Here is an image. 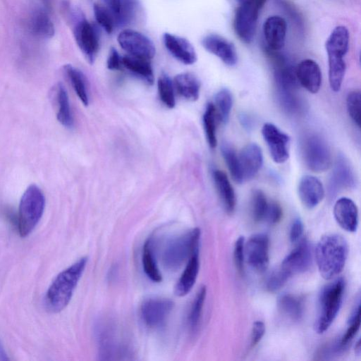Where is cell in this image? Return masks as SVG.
I'll list each match as a JSON object with an SVG mask.
<instances>
[{
  "mask_svg": "<svg viewBox=\"0 0 361 361\" xmlns=\"http://www.w3.org/2000/svg\"><path fill=\"white\" fill-rule=\"evenodd\" d=\"M348 255V245L344 237L336 233L322 236L317 243L315 257L321 276L330 280L343 270Z\"/></svg>",
  "mask_w": 361,
  "mask_h": 361,
  "instance_id": "6da1fadb",
  "label": "cell"
},
{
  "mask_svg": "<svg viewBox=\"0 0 361 361\" xmlns=\"http://www.w3.org/2000/svg\"><path fill=\"white\" fill-rule=\"evenodd\" d=\"M87 262V257H82L56 276L44 298V305L49 312H59L68 305Z\"/></svg>",
  "mask_w": 361,
  "mask_h": 361,
  "instance_id": "7a4b0ae2",
  "label": "cell"
},
{
  "mask_svg": "<svg viewBox=\"0 0 361 361\" xmlns=\"http://www.w3.org/2000/svg\"><path fill=\"white\" fill-rule=\"evenodd\" d=\"M349 38L348 28L344 25H338L332 30L325 43L328 56L329 81L334 92H338L341 88L346 69L344 57L348 50Z\"/></svg>",
  "mask_w": 361,
  "mask_h": 361,
  "instance_id": "3957f363",
  "label": "cell"
},
{
  "mask_svg": "<svg viewBox=\"0 0 361 361\" xmlns=\"http://www.w3.org/2000/svg\"><path fill=\"white\" fill-rule=\"evenodd\" d=\"M98 355L102 360L131 359L133 350L128 341L111 320H102L96 326Z\"/></svg>",
  "mask_w": 361,
  "mask_h": 361,
  "instance_id": "277c9868",
  "label": "cell"
},
{
  "mask_svg": "<svg viewBox=\"0 0 361 361\" xmlns=\"http://www.w3.org/2000/svg\"><path fill=\"white\" fill-rule=\"evenodd\" d=\"M345 289V281L338 278L324 286L319 293L318 309L314 329L323 334L332 324L341 308Z\"/></svg>",
  "mask_w": 361,
  "mask_h": 361,
  "instance_id": "5b68a950",
  "label": "cell"
},
{
  "mask_svg": "<svg viewBox=\"0 0 361 361\" xmlns=\"http://www.w3.org/2000/svg\"><path fill=\"white\" fill-rule=\"evenodd\" d=\"M45 197L41 189L32 184L23 194L19 204L17 226L20 235L25 238L35 229L42 216Z\"/></svg>",
  "mask_w": 361,
  "mask_h": 361,
  "instance_id": "8992f818",
  "label": "cell"
},
{
  "mask_svg": "<svg viewBox=\"0 0 361 361\" xmlns=\"http://www.w3.org/2000/svg\"><path fill=\"white\" fill-rule=\"evenodd\" d=\"M200 230L193 228L169 242L164 250L162 261L164 267L176 271L192 256L199 251Z\"/></svg>",
  "mask_w": 361,
  "mask_h": 361,
  "instance_id": "52a82bcc",
  "label": "cell"
},
{
  "mask_svg": "<svg viewBox=\"0 0 361 361\" xmlns=\"http://www.w3.org/2000/svg\"><path fill=\"white\" fill-rule=\"evenodd\" d=\"M305 164L312 171H326L332 164L330 148L326 142L317 135L307 136L302 145Z\"/></svg>",
  "mask_w": 361,
  "mask_h": 361,
  "instance_id": "ba28073f",
  "label": "cell"
},
{
  "mask_svg": "<svg viewBox=\"0 0 361 361\" xmlns=\"http://www.w3.org/2000/svg\"><path fill=\"white\" fill-rule=\"evenodd\" d=\"M117 42L128 55L149 61L155 56L154 44L147 36L139 31L123 30L118 35Z\"/></svg>",
  "mask_w": 361,
  "mask_h": 361,
  "instance_id": "9c48e42d",
  "label": "cell"
},
{
  "mask_svg": "<svg viewBox=\"0 0 361 361\" xmlns=\"http://www.w3.org/2000/svg\"><path fill=\"white\" fill-rule=\"evenodd\" d=\"M73 36L87 61L92 64L99 49V35L96 27L85 18H81L74 26Z\"/></svg>",
  "mask_w": 361,
  "mask_h": 361,
  "instance_id": "30bf717a",
  "label": "cell"
},
{
  "mask_svg": "<svg viewBox=\"0 0 361 361\" xmlns=\"http://www.w3.org/2000/svg\"><path fill=\"white\" fill-rule=\"evenodd\" d=\"M173 306V302L167 298L147 299L140 307L142 320L149 328H160L166 323Z\"/></svg>",
  "mask_w": 361,
  "mask_h": 361,
  "instance_id": "8fae6325",
  "label": "cell"
},
{
  "mask_svg": "<svg viewBox=\"0 0 361 361\" xmlns=\"http://www.w3.org/2000/svg\"><path fill=\"white\" fill-rule=\"evenodd\" d=\"M269 237L264 233L252 235L245 245L247 263L257 271L263 272L269 262Z\"/></svg>",
  "mask_w": 361,
  "mask_h": 361,
  "instance_id": "7c38bea8",
  "label": "cell"
},
{
  "mask_svg": "<svg viewBox=\"0 0 361 361\" xmlns=\"http://www.w3.org/2000/svg\"><path fill=\"white\" fill-rule=\"evenodd\" d=\"M262 135L273 161L284 163L289 157L290 137L271 123L263 125Z\"/></svg>",
  "mask_w": 361,
  "mask_h": 361,
  "instance_id": "4fadbf2b",
  "label": "cell"
},
{
  "mask_svg": "<svg viewBox=\"0 0 361 361\" xmlns=\"http://www.w3.org/2000/svg\"><path fill=\"white\" fill-rule=\"evenodd\" d=\"M356 183L354 171L347 158L339 154L334 163L328 180V192L334 197L338 192L355 187Z\"/></svg>",
  "mask_w": 361,
  "mask_h": 361,
  "instance_id": "5bb4252c",
  "label": "cell"
},
{
  "mask_svg": "<svg viewBox=\"0 0 361 361\" xmlns=\"http://www.w3.org/2000/svg\"><path fill=\"white\" fill-rule=\"evenodd\" d=\"M259 9L248 4H239L233 18V28L239 39L250 43L255 37Z\"/></svg>",
  "mask_w": 361,
  "mask_h": 361,
  "instance_id": "9a60e30c",
  "label": "cell"
},
{
  "mask_svg": "<svg viewBox=\"0 0 361 361\" xmlns=\"http://www.w3.org/2000/svg\"><path fill=\"white\" fill-rule=\"evenodd\" d=\"M312 247L306 239L298 245L283 259L279 267L290 277L307 271L312 264Z\"/></svg>",
  "mask_w": 361,
  "mask_h": 361,
  "instance_id": "2e32d148",
  "label": "cell"
},
{
  "mask_svg": "<svg viewBox=\"0 0 361 361\" xmlns=\"http://www.w3.org/2000/svg\"><path fill=\"white\" fill-rule=\"evenodd\" d=\"M162 40L170 54L180 63L192 65L197 61V56L195 49L187 39L165 32L162 35Z\"/></svg>",
  "mask_w": 361,
  "mask_h": 361,
  "instance_id": "e0dca14e",
  "label": "cell"
},
{
  "mask_svg": "<svg viewBox=\"0 0 361 361\" xmlns=\"http://www.w3.org/2000/svg\"><path fill=\"white\" fill-rule=\"evenodd\" d=\"M201 43L204 49L217 56L227 66H233L237 63L235 47L224 37L216 34H209L202 39Z\"/></svg>",
  "mask_w": 361,
  "mask_h": 361,
  "instance_id": "ac0fdd59",
  "label": "cell"
},
{
  "mask_svg": "<svg viewBox=\"0 0 361 361\" xmlns=\"http://www.w3.org/2000/svg\"><path fill=\"white\" fill-rule=\"evenodd\" d=\"M287 23L280 16H269L263 24V34L266 46L272 50L280 51L284 46Z\"/></svg>",
  "mask_w": 361,
  "mask_h": 361,
  "instance_id": "d6986e66",
  "label": "cell"
},
{
  "mask_svg": "<svg viewBox=\"0 0 361 361\" xmlns=\"http://www.w3.org/2000/svg\"><path fill=\"white\" fill-rule=\"evenodd\" d=\"M243 180L253 178L263 164L262 149L256 143L246 145L238 154Z\"/></svg>",
  "mask_w": 361,
  "mask_h": 361,
  "instance_id": "ffe728a7",
  "label": "cell"
},
{
  "mask_svg": "<svg viewBox=\"0 0 361 361\" xmlns=\"http://www.w3.org/2000/svg\"><path fill=\"white\" fill-rule=\"evenodd\" d=\"M298 192L302 204L313 209L323 200L325 191L322 182L315 176L306 175L300 180Z\"/></svg>",
  "mask_w": 361,
  "mask_h": 361,
  "instance_id": "44dd1931",
  "label": "cell"
},
{
  "mask_svg": "<svg viewBox=\"0 0 361 361\" xmlns=\"http://www.w3.org/2000/svg\"><path fill=\"white\" fill-rule=\"evenodd\" d=\"M334 215L338 224L348 232H355L358 226V209L350 198L343 197L335 202Z\"/></svg>",
  "mask_w": 361,
  "mask_h": 361,
  "instance_id": "7402d4cb",
  "label": "cell"
},
{
  "mask_svg": "<svg viewBox=\"0 0 361 361\" xmlns=\"http://www.w3.org/2000/svg\"><path fill=\"white\" fill-rule=\"evenodd\" d=\"M298 82L309 92L315 94L321 87L322 72L318 63L310 59L301 61L296 67Z\"/></svg>",
  "mask_w": 361,
  "mask_h": 361,
  "instance_id": "603a6c76",
  "label": "cell"
},
{
  "mask_svg": "<svg viewBox=\"0 0 361 361\" xmlns=\"http://www.w3.org/2000/svg\"><path fill=\"white\" fill-rule=\"evenodd\" d=\"M212 178L226 211L232 214L235 208L236 197L228 178L224 171L219 169L212 171Z\"/></svg>",
  "mask_w": 361,
  "mask_h": 361,
  "instance_id": "cb8c5ba5",
  "label": "cell"
},
{
  "mask_svg": "<svg viewBox=\"0 0 361 361\" xmlns=\"http://www.w3.org/2000/svg\"><path fill=\"white\" fill-rule=\"evenodd\" d=\"M200 269L199 251L192 255L187 262L186 267L175 286V293L178 296L187 295L195 283Z\"/></svg>",
  "mask_w": 361,
  "mask_h": 361,
  "instance_id": "d4e9b609",
  "label": "cell"
},
{
  "mask_svg": "<svg viewBox=\"0 0 361 361\" xmlns=\"http://www.w3.org/2000/svg\"><path fill=\"white\" fill-rule=\"evenodd\" d=\"M173 83L175 90L183 98L191 102L198 99L200 82L194 74L191 73L178 74L174 77Z\"/></svg>",
  "mask_w": 361,
  "mask_h": 361,
  "instance_id": "484cf974",
  "label": "cell"
},
{
  "mask_svg": "<svg viewBox=\"0 0 361 361\" xmlns=\"http://www.w3.org/2000/svg\"><path fill=\"white\" fill-rule=\"evenodd\" d=\"M29 27L32 34L42 39H50L55 33L53 21L43 9H37L32 13Z\"/></svg>",
  "mask_w": 361,
  "mask_h": 361,
  "instance_id": "4316f807",
  "label": "cell"
},
{
  "mask_svg": "<svg viewBox=\"0 0 361 361\" xmlns=\"http://www.w3.org/2000/svg\"><path fill=\"white\" fill-rule=\"evenodd\" d=\"M122 66L147 84H153L154 73L149 60L127 54L122 57Z\"/></svg>",
  "mask_w": 361,
  "mask_h": 361,
  "instance_id": "83f0119b",
  "label": "cell"
},
{
  "mask_svg": "<svg viewBox=\"0 0 361 361\" xmlns=\"http://www.w3.org/2000/svg\"><path fill=\"white\" fill-rule=\"evenodd\" d=\"M277 305L281 314L293 322L300 320L303 314L302 300L292 294H283L277 300Z\"/></svg>",
  "mask_w": 361,
  "mask_h": 361,
  "instance_id": "f1b7e54d",
  "label": "cell"
},
{
  "mask_svg": "<svg viewBox=\"0 0 361 361\" xmlns=\"http://www.w3.org/2000/svg\"><path fill=\"white\" fill-rule=\"evenodd\" d=\"M55 93L58 107L57 120L64 127L71 128L73 126V118L67 91L61 83H58L55 87Z\"/></svg>",
  "mask_w": 361,
  "mask_h": 361,
  "instance_id": "f546056e",
  "label": "cell"
},
{
  "mask_svg": "<svg viewBox=\"0 0 361 361\" xmlns=\"http://www.w3.org/2000/svg\"><path fill=\"white\" fill-rule=\"evenodd\" d=\"M154 239L149 238L145 243L142 255L143 270L147 276L154 282L161 281V274L157 267L154 251Z\"/></svg>",
  "mask_w": 361,
  "mask_h": 361,
  "instance_id": "4dcf8cb0",
  "label": "cell"
},
{
  "mask_svg": "<svg viewBox=\"0 0 361 361\" xmlns=\"http://www.w3.org/2000/svg\"><path fill=\"white\" fill-rule=\"evenodd\" d=\"M63 70L80 100L85 106H88L89 96L83 73L71 64L65 65Z\"/></svg>",
  "mask_w": 361,
  "mask_h": 361,
  "instance_id": "1f68e13d",
  "label": "cell"
},
{
  "mask_svg": "<svg viewBox=\"0 0 361 361\" xmlns=\"http://www.w3.org/2000/svg\"><path fill=\"white\" fill-rule=\"evenodd\" d=\"M206 295L207 288L202 286L197 291L191 305L188 317V325L192 334L195 333L200 326Z\"/></svg>",
  "mask_w": 361,
  "mask_h": 361,
  "instance_id": "d6a6232c",
  "label": "cell"
},
{
  "mask_svg": "<svg viewBox=\"0 0 361 361\" xmlns=\"http://www.w3.org/2000/svg\"><path fill=\"white\" fill-rule=\"evenodd\" d=\"M215 110L218 119L223 123L228 122L233 104V97L229 90L221 89L214 97Z\"/></svg>",
  "mask_w": 361,
  "mask_h": 361,
  "instance_id": "836d02e7",
  "label": "cell"
},
{
  "mask_svg": "<svg viewBox=\"0 0 361 361\" xmlns=\"http://www.w3.org/2000/svg\"><path fill=\"white\" fill-rule=\"evenodd\" d=\"M221 152L233 180L239 184L243 183L238 154L235 149L225 142L221 145Z\"/></svg>",
  "mask_w": 361,
  "mask_h": 361,
  "instance_id": "e575fe53",
  "label": "cell"
},
{
  "mask_svg": "<svg viewBox=\"0 0 361 361\" xmlns=\"http://www.w3.org/2000/svg\"><path fill=\"white\" fill-rule=\"evenodd\" d=\"M216 114L214 104H207L203 114V126L207 142L211 148H215L217 145L216 133Z\"/></svg>",
  "mask_w": 361,
  "mask_h": 361,
  "instance_id": "d590c367",
  "label": "cell"
},
{
  "mask_svg": "<svg viewBox=\"0 0 361 361\" xmlns=\"http://www.w3.org/2000/svg\"><path fill=\"white\" fill-rule=\"evenodd\" d=\"M158 92L161 102L169 109L174 108L176 105V99L174 93V86L173 80L170 77L163 73L157 81Z\"/></svg>",
  "mask_w": 361,
  "mask_h": 361,
  "instance_id": "8d00e7d4",
  "label": "cell"
},
{
  "mask_svg": "<svg viewBox=\"0 0 361 361\" xmlns=\"http://www.w3.org/2000/svg\"><path fill=\"white\" fill-rule=\"evenodd\" d=\"M360 326V300H358L357 305L349 318L347 330L339 341L340 345L344 350L348 348L352 340L359 331Z\"/></svg>",
  "mask_w": 361,
  "mask_h": 361,
  "instance_id": "74e56055",
  "label": "cell"
},
{
  "mask_svg": "<svg viewBox=\"0 0 361 361\" xmlns=\"http://www.w3.org/2000/svg\"><path fill=\"white\" fill-rule=\"evenodd\" d=\"M93 12L95 20L99 26L108 34H111L115 25V20L112 13L105 6L94 4Z\"/></svg>",
  "mask_w": 361,
  "mask_h": 361,
  "instance_id": "f35d334b",
  "label": "cell"
},
{
  "mask_svg": "<svg viewBox=\"0 0 361 361\" xmlns=\"http://www.w3.org/2000/svg\"><path fill=\"white\" fill-rule=\"evenodd\" d=\"M268 203L267 197L262 190H256L253 192L251 210L255 221L259 222L264 220Z\"/></svg>",
  "mask_w": 361,
  "mask_h": 361,
  "instance_id": "ab89813d",
  "label": "cell"
},
{
  "mask_svg": "<svg viewBox=\"0 0 361 361\" xmlns=\"http://www.w3.org/2000/svg\"><path fill=\"white\" fill-rule=\"evenodd\" d=\"M346 107L349 116L355 124L360 128L361 121V95L359 90H354L347 96Z\"/></svg>",
  "mask_w": 361,
  "mask_h": 361,
  "instance_id": "60d3db41",
  "label": "cell"
},
{
  "mask_svg": "<svg viewBox=\"0 0 361 361\" xmlns=\"http://www.w3.org/2000/svg\"><path fill=\"white\" fill-rule=\"evenodd\" d=\"M290 277L280 267L276 269L268 278L267 288L270 292H275L282 288Z\"/></svg>",
  "mask_w": 361,
  "mask_h": 361,
  "instance_id": "b9f144b4",
  "label": "cell"
},
{
  "mask_svg": "<svg viewBox=\"0 0 361 361\" xmlns=\"http://www.w3.org/2000/svg\"><path fill=\"white\" fill-rule=\"evenodd\" d=\"M233 259L236 269L239 272L242 273L245 259V238L243 236L238 237L235 242Z\"/></svg>",
  "mask_w": 361,
  "mask_h": 361,
  "instance_id": "7bdbcfd3",
  "label": "cell"
},
{
  "mask_svg": "<svg viewBox=\"0 0 361 361\" xmlns=\"http://www.w3.org/2000/svg\"><path fill=\"white\" fill-rule=\"evenodd\" d=\"M283 211L280 204L276 202L268 203L264 220L269 224H276L282 218Z\"/></svg>",
  "mask_w": 361,
  "mask_h": 361,
  "instance_id": "ee69618b",
  "label": "cell"
},
{
  "mask_svg": "<svg viewBox=\"0 0 361 361\" xmlns=\"http://www.w3.org/2000/svg\"><path fill=\"white\" fill-rule=\"evenodd\" d=\"M265 333V325L262 321H255L252 327L250 347H255L261 341Z\"/></svg>",
  "mask_w": 361,
  "mask_h": 361,
  "instance_id": "f6af8a7d",
  "label": "cell"
},
{
  "mask_svg": "<svg viewBox=\"0 0 361 361\" xmlns=\"http://www.w3.org/2000/svg\"><path fill=\"white\" fill-rule=\"evenodd\" d=\"M107 68L111 71L120 70L122 67V57L114 47H111L106 60Z\"/></svg>",
  "mask_w": 361,
  "mask_h": 361,
  "instance_id": "bcb514c9",
  "label": "cell"
},
{
  "mask_svg": "<svg viewBox=\"0 0 361 361\" xmlns=\"http://www.w3.org/2000/svg\"><path fill=\"white\" fill-rule=\"evenodd\" d=\"M303 224L300 218H296L293 221L290 229V240L292 243L297 242L302 235Z\"/></svg>",
  "mask_w": 361,
  "mask_h": 361,
  "instance_id": "7dc6e473",
  "label": "cell"
},
{
  "mask_svg": "<svg viewBox=\"0 0 361 361\" xmlns=\"http://www.w3.org/2000/svg\"><path fill=\"white\" fill-rule=\"evenodd\" d=\"M239 121L244 128L249 130L252 128L253 122L249 115L242 113L239 115Z\"/></svg>",
  "mask_w": 361,
  "mask_h": 361,
  "instance_id": "c3c4849f",
  "label": "cell"
},
{
  "mask_svg": "<svg viewBox=\"0 0 361 361\" xmlns=\"http://www.w3.org/2000/svg\"><path fill=\"white\" fill-rule=\"evenodd\" d=\"M239 4H248L258 8L259 10L264 6L267 0H237Z\"/></svg>",
  "mask_w": 361,
  "mask_h": 361,
  "instance_id": "681fc988",
  "label": "cell"
},
{
  "mask_svg": "<svg viewBox=\"0 0 361 361\" xmlns=\"http://www.w3.org/2000/svg\"><path fill=\"white\" fill-rule=\"evenodd\" d=\"M8 360L9 358L8 357V355L6 353V350L4 348V346L0 339V360L5 361Z\"/></svg>",
  "mask_w": 361,
  "mask_h": 361,
  "instance_id": "f907efd6",
  "label": "cell"
},
{
  "mask_svg": "<svg viewBox=\"0 0 361 361\" xmlns=\"http://www.w3.org/2000/svg\"><path fill=\"white\" fill-rule=\"evenodd\" d=\"M355 350V353L357 355H360V340H358L357 342L356 343Z\"/></svg>",
  "mask_w": 361,
  "mask_h": 361,
  "instance_id": "816d5d0a",
  "label": "cell"
}]
</instances>
